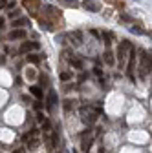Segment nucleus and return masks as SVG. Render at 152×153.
<instances>
[{"mask_svg":"<svg viewBox=\"0 0 152 153\" xmlns=\"http://www.w3.org/2000/svg\"><path fill=\"white\" fill-rule=\"evenodd\" d=\"M97 117H99V113L96 111V109H93V108H81V120L84 122V124H93V122H96L97 120Z\"/></svg>","mask_w":152,"mask_h":153,"instance_id":"nucleus-1","label":"nucleus"},{"mask_svg":"<svg viewBox=\"0 0 152 153\" xmlns=\"http://www.w3.org/2000/svg\"><path fill=\"white\" fill-rule=\"evenodd\" d=\"M128 56H130V62H128V66H126V76L134 82V64H136V48L132 46L130 49H128Z\"/></svg>","mask_w":152,"mask_h":153,"instance_id":"nucleus-2","label":"nucleus"},{"mask_svg":"<svg viewBox=\"0 0 152 153\" xmlns=\"http://www.w3.org/2000/svg\"><path fill=\"white\" fill-rule=\"evenodd\" d=\"M22 6L29 11V15H37V11H39V7H41V0H24L22 2Z\"/></svg>","mask_w":152,"mask_h":153,"instance_id":"nucleus-3","label":"nucleus"},{"mask_svg":"<svg viewBox=\"0 0 152 153\" xmlns=\"http://www.w3.org/2000/svg\"><path fill=\"white\" fill-rule=\"evenodd\" d=\"M132 48V44L128 42V40H123L121 44H119V49H117V60L119 62H123V59H125V55H126V51Z\"/></svg>","mask_w":152,"mask_h":153,"instance_id":"nucleus-4","label":"nucleus"},{"mask_svg":"<svg viewBox=\"0 0 152 153\" xmlns=\"http://www.w3.org/2000/svg\"><path fill=\"white\" fill-rule=\"evenodd\" d=\"M26 38V31L24 29H11L8 33V40H22Z\"/></svg>","mask_w":152,"mask_h":153,"instance_id":"nucleus-5","label":"nucleus"},{"mask_svg":"<svg viewBox=\"0 0 152 153\" xmlns=\"http://www.w3.org/2000/svg\"><path fill=\"white\" fill-rule=\"evenodd\" d=\"M83 7H84L86 11H90V13H99V9H101V6H99L97 2H93V0H84V2H83Z\"/></svg>","mask_w":152,"mask_h":153,"instance_id":"nucleus-6","label":"nucleus"},{"mask_svg":"<svg viewBox=\"0 0 152 153\" xmlns=\"http://www.w3.org/2000/svg\"><path fill=\"white\" fill-rule=\"evenodd\" d=\"M55 104H57V93H55V89H50L48 99H46V108H48V111H51Z\"/></svg>","mask_w":152,"mask_h":153,"instance_id":"nucleus-7","label":"nucleus"},{"mask_svg":"<svg viewBox=\"0 0 152 153\" xmlns=\"http://www.w3.org/2000/svg\"><path fill=\"white\" fill-rule=\"evenodd\" d=\"M46 11H48V13H50V16L53 18V22H61V11L57 9V7L48 6V7H46Z\"/></svg>","mask_w":152,"mask_h":153,"instance_id":"nucleus-8","label":"nucleus"},{"mask_svg":"<svg viewBox=\"0 0 152 153\" xmlns=\"http://www.w3.org/2000/svg\"><path fill=\"white\" fill-rule=\"evenodd\" d=\"M22 26H29V18H28V16L17 18V20L11 22V27H22Z\"/></svg>","mask_w":152,"mask_h":153,"instance_id":"nucleus-9","label":"nucleus"},{"mask_svg":"<svg viewBox=\"0 0 152 153\" xmlns=\"http://www.w3.org/2000/svg\"><path fill=\"white\" fill-rule=\"evenodd\" d=\"M29 93H31V95H35L37 100H42V97H44V95H42V89H41V86H29Z\"/></svg>","mask_w":152,"mask_h":153,"instance_id":"nucleus-10","label":"nucleus"},{"mask_svg":"<svg viewBox=\"0 0 152 153\" xmlns=\"http://www.w3.org/2000/svg\"><path fill=\"white\" fill-rule=\"evenodd\" d=\"M103 56H105V62H106L108 66H114V64H116V59H114V53H112L110 49H106Z\"/></svg>","mask_w":152,"mask_h":153,"instance_id":"nucleus-11","label":"nucleus"},{"mask_svg":"<svg viewBox=\"0 0 152 153\" xmlns=\"http://www.w3.org/2000/svg\"><path fill=\"white\" fill-rule=\"evenodd\" d=\"M31 49H35V48H33V42H22V46H20V49H18V53H29Z\"/></svg>","mask_w":152,"mask_h":153,"instance_id":"nucleus-12","label":"nucleus"},{"mask_svg":"<svg viewBox=\"0 0 152 153\" xmlns=\"http://www.w3.org/2000/svg\"><path fill=\"white\" fill-rule=\"evenodd\" d=\"M70 64H71L73 68H77V69H83V60L77 59V56H71V59H70Z\"/></svg>","mask_w":152,"mask_h":153,"instance_id":"nucleus-13","label":"nucleus"},{"mask_svg":"<svg viewBox=\"0 0 152 153\" xmlns=\"http://www.w3.org/2000/svg\"><path fill=\"white\" fill-rule=\"evenodd\" d=\"M101 36H103V42H105V44H106V48H108V46L112 44V38H114V35H112V33H106V31H105V33H103Z\"/></svg>","mask_w":152,"mask_h":153,"instance_id":"nucleus-14","label":"nucleus"},{"mask_svg":"<svg viewBox=\"0 0 152 153\" xmlns=\"http://www.w3.org/2000/svg\"><path fill=\"white\" fill-rule=\"evenodd\" d=\"M39 146H41V140H39V139H29V140H28V148H29V149H37Z\"/></svg>","mask_w":152,"mask_h":153,"instance_id":"nucleus-15","label":"nucleus"},{"mask_svg":"<svg viewBox=\"0 0 152 153\" xmlns=\"http://www.w3.org/2000/svg\"><path fill=\"white\" fill-rule=\"evenodd\" d=\"M41 56H42V55H33V53H29V55H28V62L39 64V62H41Z\"/></svg>","mask_w":152,"mask_h":153,"instance_id":"nucleus-16","label":"nucleus"},{"mask_svg":"<svg viewBox=\"0 0 152 153\" xmlns=\"http://www.w3.org/2000/svg\"><path fill=\"white\" fill-rule=\"evenodd\" d=\"M73 108H75V104H73V100H70V99H66V100H64V111H66V113H70V111H71Z\"/></svg>","mask_w":152,"mask_h":153,"instance_id":"nucleus-17","label":"nucleus"},{"mask_svg":"<svg viewBox=\"0 0 152 153\" xmlns=\"http://www.w3.org/2000/svg\"><path fill=\"white\" fill-rule=\"evenodd\" d=\"M71 76H73V73H71V71H62L59 79H61L62 82H66V80H70V79H71Z\"/></svg>","mask_w":152,"mask_h":153,"instance_id":"nucleus-18","label":"nucleus"},{"mask_svg":"<svg viewBox=\"0 0 152 153\" xmlns=\"http://www.w3.org/2000/svg\"><path fill=\"white\" fill-rule=\"evenodd\" d=\"M128 29H130V33H134V35H139V36H141V35H145V31H143V29H139L138 26H130Z\"/></svg>","mask_w":152,"mask_h":153,"instance_id":"nucleus-19","label":"nucleus"},{"mask_svg":"<svg viewBox=\"0 0 152 153\" xmlns=\"http://www.w3.org/2000/svg\"><path fill=\"white\" fill-rule=\"evenodd\" d=\"M62 2H66L70 7H79V2H77V0H62Z\"/></svg>","mask_w":152,"mask_h":153,"instance_id":"nucleus-20","label":"nucleus"},{"mask_svg":"<svg viewBox=\"0 0 152 153\" xmlns=\"http://www.w3.org/2000/svg\"><path fill=\"white\" fill-rule=\"evenodd\" d=\"M62 56L70 60V59H71V51H70V49H64V51H62Z\"/></svg>","mask_w":152,"mask_h":153,"instance_id":"nucleus-21","label":"nucleus"},{"mask_svg":"<svg viewBox=\"0 0 152 153\" xmlns=\"http://www.w3.org/2000/svg\"><path fill=\"white\" fill-rule=\"evenodd\" d=\"M37 120H39V122H44V113H37Z\"/></svg>","mask_w":152,"mask_h":153,"instance_id":"nucleus-22","label":"nucleus"},{"mask_svg":"<svg viewBox=\"0 0 152 153\" xmlns=\"http://www.w3.org/2000/svg\"><path fill=\"white\" fill-rule=\"evenodd\" d=\"M90 33H92V35H93V36H97V38H99V36H101V35H99V31H97V29H90Z\"/></svg>","mask_w":152,"mask_h":153,"instance_id":"nucleus-23","label":"nucleus"},{"mask_svg":"<svg viewBox=\"0 0 152 153\" xmlns=\"http://www.w3.org/2000/svg\"><path fill=\"white\" fill-rule=\"evenodd\" d=\"M17 15H18V11H17V9H15V11H13V13H8V16H9V18H15V16H17Z\"/></svg>","mask_w":152,"mask_h":153,"instance_id":"nucleus-24","label":"nucleus"},{"mask_svg":"<svg viewBox=\"0 0 152 153\" xmlns=\"http://www.w3.org/2000/svg\"><path fill=\"white\" fill-rule=\"evenodd\" d=\"M15 7V2H8V9H13Z\"/></svg>","mask_w":152,"mask_h":153,"instance_id":"nucleus-25","label":"nucleus"},{"mask_svg":"<svg viewBox=\"0 0 152 153\" xmlns=\"http://www.w3.org/2000/svg\"><path fill=\"white\" fill-rule=\"evenodd\" d=\"M6 4H8V0H0V7H4Z\"/></svg>","mask_w":152,"mask_h":153,"instance_id":"nucleus-26","label":"nucleus"},{"mask_svg":"<svg viewBox=\"0 0 152 153\" xmlns=\"http://www.w3.org/2000/svg\"><path fill=\"white\" fill-rule=\"evenodd\" d=\"M2 26H4V18H2V16H0V27H2Z\"/></svg>","mask_w":152,"mask_h":153,"instance_id":"nucleus-27","label":"nucleus"},{"mask_svg":"<svg viewBox=\"0 0 152 153\" xmlns=\"http://www.w3.org/2000/svg\"><path fill=\"white\" fill-rule=\"evenodd\" d=\"M15 153H22V149H15Z\"/></svg>","mask_w":152,"mask_h":153,"instance_id":"nucleus-28","label":"nucleus"},{"mask_svg":"<svg viewBox=\"0 0 152 153\" xmlns=\"http://www.w3.org/2000/svg\"><path fill=\"white\" fill-rule=\"evenodd\" d=\"M73 153H77V149H73Z\"/></svg>","mask_w":152,"mask_h":153,"instance_id":"nucleus-29","label":"nucleus"}]
</instances>
